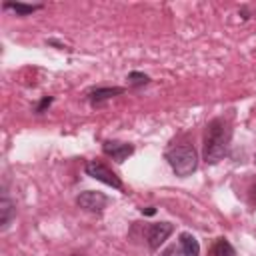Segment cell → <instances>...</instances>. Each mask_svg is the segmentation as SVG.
I'll return each instance as SVG.
<instances>
[{
  "mask_svg": "<svg viewBox=\"0 0 256 256\" xmlns=\"http://www.w3.org/2000/svg\"><path fill=\"white\" fill-rule=\"evenodd\" d=\"M230 138H232L230 124L224 118H214L206 126V134H204V160L208 164H216L218 160H222L228 152Z\"/></svg>",
  "mask_w": 256,
  "mask_h": 256,
  "instance_id": "6da1fadb",
  "label": "cell"
},
{
  "mask_svg": "<svg viewBox=\"0 0 256 256\" xmlns=\"http://www.w3.org/2000/svg\"><path fill=\"white\" fill-rule=\"evenodd\" d=\"M166 160L170 168L176 172V176H190L198 166V152L194 146H174L166 152Z\"/></svg>",
  "mask_w": 256,
  "mask_h": 256,
  "instance_id": "7a4b0ae2",
  "label": "cell"
},
{
  "mask_svg": "<svg viewBox=\"0 0 256 256\" xmlns=\"http://www.w3.org/2000/svg\"><path fill=\"white\" fill-rule=\"evenodd\" d=\"M86 174L88 176H92V178H96V180H100V182H104V184H108V186H112V188H116V190H122V182H120V178L108 168V166H104L102 162H96V160H90V162H86Z\"/></svg>",
  "mask_w": 256,
  "mask_h": 256,
  "instance_id": "3957f363",
  "label": "cell"
},
{
  "mask_svg": "<svg viewBox=\"0 0 256 256\" xmlns=\"http://www.w3.org/2000/svg\"><path fill=\"white\" fill-rule=\"evenodd\" d=\"M76 204L86 210V212H102L108 204V198L102 194V192H94V190H86V192H80L78 198H76Z\"/></svg>",
  "mask_w": 256,
  "mask_h": 256,
  "instance_id": "277c9868",
  "label": "cell"
},
{
  "mask_svg": "<svg viewBox=\"0 0 256 256\" xmlns=\"http://www.w3.org/2000/svg\"><path fill=\"white\" fill-rule=\"evenodd\" d=\"M102 150L106 156H110L112 160L116 162H124L132 152H134V146L132 144H126V142H118V140H106L102 144Z\"/></svg>",
  "mask_w": 256,
  "mask_h": 256,
  "instance_id": "5b68a950",
  "label": "cell"
},
{
  "mask_svg": "<svg viewBox=\"0 0 256 256\" xmlns=\"http://www.w3.org/2000/svg\"><path fill=\"white\" fill-rule=\"evenodd\" d=\"M172 224L170 222H156V224H152L150 228H148V246L152 248V250H156V248H160V244L172 234Z\"/></svg>",
  "mask_w": 256,
  "mask_h": 256,
  "instance_id": "8992f818",
  "label": "cell"
},
{
  "mask_svg": "<svg viewBox=\"0 0 256 256\" xmlns=\"http://www.w3.org/2000/svg\"><path fill=\"white\" fill-rule=\"evenodd\" d=\"M178 242H180V252L184 256H198L200 254V244H198V240L192 234L182 232L180 238H178Z\"/></svg>",
  "mask_w": 256,
  "mask_h": 256,
  "instance_id": "52a82bcc",
  "label": "cell"
},
{
  "mask_svg": "<svg viewBox=\"0 0 256 256\" xmlns=\"http://www.w3.org/2000/svg\"><path fill=\"white\" fill-rule=\"evenodd\" d=\"M14 212L16 210H14L12 200L6 198V196H2V200H0V226H2V230H6L10 226V222L14 218Z\"/></svg>",
  "mask_w": 256,
  "mask_h": 256,
  "instance_id": "ba28073f",
  "label": "cell"
},
{
  "mask_svg": "<svg viewBox=\"0 0 256 256\" xmlns=\"http://www.w3.org/2000/svg\"><path fill=\"white\" fill-rule=\"evenodd\" d=\"M122 92H124V88H96V90L90 92V100L94 104H98V102L108 100V98H112L116 94H122Z\"/></svg>",
  "mask_w": 256,
  "mask_h": 256,
  "instance_id": "9c48e42d",
  "label": "cell"
},
{
  "mask_svg": "<svg viewBox=\"0 0 256 256\" xmlns=\"http://www.w3.org/2000/svg\"><path fill=\"white\" fill-rule=\"evenodd\" d=\"M4 8L6 10H14L18 16H26V14H32L36 10H40L42 6L40 4H20V2H4Z\"/></svg>",
  "mask_w": 256,
  "mask_h": 256,
  "instance_id": "30bf717a",
  "label": "cell"
},
{
  "mask_svg": "<svg viewBox=\"0 0 256 256\" xmlns=\"http://www.w3.org/2000/svg\"><path fill=\"white\" fill-rule=\"evenodd\" d=\"M214 256H236V252L226 238H218V242L214 244Z\"/></svg>",
  "mask_w": 256,
  "mask_h": 256,
  "instance_id": "8fae6325",
  "label": "cell"
},
{
  "mask_svg": "<svg viewBox=\"0 0 256 256\" xmlns=\"http://www.w3.org/2000/svg\"><path fill=\"white\" fill-rule=\"evenodd\" d=\"M128 80H130L134 86H138V84H146V82H148V76H146V74H140V72H130Z\"/></svg>",
  "mask_w": 256,
  "mask_h": 256,
  "instance_id": "7c38bea8",
  "label": "cell"
},
{
  "mask_svg": "<svg viewBox=\"0 0 256 256\" xmlns=\"http://www.w3.org/2000/svg\"><path fill=\"white\" fill-rule=\"evenodd\" d=\"M250 204H256V180H254V184L250 186Z\"/></svg>",
  "mask_w": 256,
  "mask_h": 256,
  "instance_id": "4fadbf2b",
  "label": "cell"
},
{
  "mask_svg": "<svg viewBox=\"0 0 256 256\" xmlns=\"http://www.w3.org/2000/svg\"><path fill=\"white\" fill-rule=\"evenodd\" d=\"M50 102H52V98H44V100L40 102V106H38V112H42V110H44V108H46Z\"/></svg>",
  "mask_w": 256,
  "mask_h": 256,
  "instance_id": "5bb4252c",
  "label": "cell"
},
{
  "mask_svg": "<svg viewBox=\"0 0 256 256\" xmlns=\"http://www.w3.org/2000/svg\"><path fill=\"white\" fill-rule=\"evenodd\" d=\"M142 212H144V214H154L156 210H154V208H146V210H142Z\"/></svg>",
  "mask_w": 256,
  "mask_h": 256,
  "instance_id": "9a60e30c",
  "label": "cell"
}]
</instances>
